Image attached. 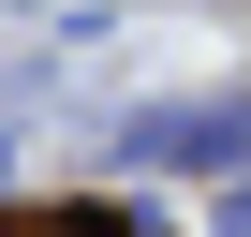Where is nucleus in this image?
<instances>
[{
  "label": "nucleus",
  "mask_w": 251,
  "mask_h": 237,
  "mask_svg": "<svg viewBox=\"0 0 251 237\" xmlns=\"http://www.w3.org/2000/svg\"><path fill=\"white\" fill-rule=\"evenodd\" d=\"M0 237H177V222L133 193H30V207H0Z\"/></svg>",
  "instance_id": "obj_1"
}]
</instances>
